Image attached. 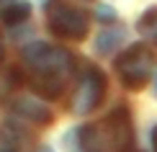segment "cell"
Returning a JSON list of instances; mask_svg holds the SVG:
<instances>
[{"label":"cell","instance_id":"cell-1","mask_svg":"<svg viewBox=\"0 0 157 152\" xmlns=\"http://www.w3.org/2000/svg\"><path fill=\"white\" fill-rule=\"evenodd\" d=\"M23 62L31 70V88L44 98H57L62 93L67 77L72 75V54L54 44H29L23 49Z\"/></svg>","mask_w":157,"mask_h":152},{"label":"cell","instance_id":"cell-2","mask_svg":"<svg viewBox=\"0 0 157 152\" xmlns=\"http://www.w3.org/2000/svg\"><path fill=\"white\" fill-rule=\"evenodd\" d=\"M85 152H126L132 144V116L126 108H113L101 121L77 131Z\"/></svg>","mask_w":157,"mask_h":152},{"label":"cell","instance_id":"cell-3","mask_svg":"<svg viewBox=\"0 0 157 152\" xmlns=\"http://www.w3.org/2000/svg\"><path fill=\"white\" fill-rule=\"evenodd\" d=\"M155 70V57L144 44H134L129 47L124 54L116 59V72H119L121 83L126 85L129 90H139L144 88V83L149 80Z\"/></svg>","mask_w":157,"mask_h":152},{"label":"cell","instance_id":"cell-4","mask_svg":"<svg viewBox=\"0 0 157 152\" xmlns=\"http://www.w3.org/2000/svg\"><path fill=\"white\" fill-rule=\"evenodd\" d=\"M49 31L54 36H62V39H82L88 34V13L75 8V5H67V3H57L54 8L49 10Z\"/></svg>","mask_w":157,"mask_h":152},{"label":"cell","instance_id":"cell-5","mask_svg":"<svg viewBox=\"0 0 157 152\" xmlns=\"http://www.w3.org/2000/svg\"><path fill=\"white\" fill-rule=\"evenodd\" d=\"M103 93H106V77H103V72L95 70V67H88L82 72L77 88H75L72 103H70L72 114L82 116V114L95 111L98 106H101V101H103Z\"/></svg>","mask_w":157,"mask_h":152},{"label":"cell","instance_id":"cell-6","mask_svg":"<svg viewBox=\"0 0 157 152\" xmlns=\"http://www.w3.org/2000/svg\"><path fill=\"white\" fill-rule=\"evenodd\" d=\"M13 114L21 116L23 121L31 124H49L52 121V111L36 98H16L13 101Z\"/></svg>","mask_w":157,"mask_h":152},{"label":"cell","instance_id":"cell-7","mask_svg":"<svg viewBox=\"0 0 157 152\" xmlns=\"http://www.w3.org/2000/svg\"><path fill=\"white\" fill-rule=\"evenodd\" d=\"M23 131L16 129L13 124H8L3 131V137H0V152H23L29 147V139H23Z\"/></svg>","mask_w":157,"mask_h":152},{"label":"cell","instance_id":"cell-8","mask_svg":"<svg viewBox=\"0 0 157 152\" xmlns=\"http://www.w3.org/2000/svg\"><path fill=\"white\" fill-rule=\"evenodd\" d=\"M136 29L152 47H157V5H152L149 10L142 13V18L136 21Z\"/></svg>","mask_w":157,"mask_h":152},{"label":"cell","instance_id":"cell-9","mask_svg":"<svg viewBox=\"0 0 157 152\" xmlns=\"http://www.w3.org/2000/svg\"><path fill=\"white\" fill-rule=\"evenodd\" d=\"M121 41H124V31L121 29H108V31H103V34L98 36L95 49L101 52V54H108V52H113Z\"/></svg>","mask_w":157,"mask_h":152},{"label":"cell","instance_id":"cell-10","mask_svg":"<svg viewBox=\"0 0 157 152\" xmlns=\"http://www.w3.org/2000/svg\"><path fill=\"white\" fill-rule=\"evenodd\" d=\"M29 13H31V5L29 3H13L10 8H5L3 10V21L5 23H21V21H26L29 18Z\"/></svg>","mask_w":157,"mask_h":152},{"label":"cell","instance_id":"cell-11","mask_svg":"<svg viewBox=\"0 0 157 152\" xmlns=\"http://www.w3.org/2000/svg\"><path fill=\"white\" fill-rule=\"evenodd\" d=\"M98 18H101V21H113L116 13H113V8H108V5H101V8H98Z\"/></svg>","mask_w":157,"mask_h":152},{"label":"cell","instance_id":"cell-12","mask_svg":"<svg viewBox=\"0 0 157 152\" xmlns=\"http://www.w3.org/2000/svg\"><path fill=\"white\" fill-rule=\"evenodd\" d=\"M152 144H155V152H157V129L152 131Z\"/></svg>","mask_w":157,"mask_h":152},{"label":"cell","instance_id":"cell-13","mask_svg":"<svg viewBox=\"0 0 157 152\" xmlns=\"http://www.w3.org/2000/svg\"><path fill=\"white\" fill-rule=\"evenodd\" d=\"M3 54H5V49H3V36H0V62H3Z\"/></svg>","mask_w":157,"mask_h":152},{"label":"cell","instance_id":"cell-14","mask_svg":"<svg viewBox=\"0 0 157 152\" xmlns=\"http://www.w3.org/2000/svg\"><path fill=\"white\" fill-rule=\"evenodd\" d=\"M39 152H54V150H52V147H41V150H39Z\"/></svg>","mask_w":157,"mask_h":152},{"label":"cell","instance_id":"cell-15","mask_svg":"<svg viewBox=\"0 0 157 152\" xmlns=\"http://www.w3.org/2000/svg\"><path fill=\"white\" fill-rule=\"evenodd\" d=\"M155 95H157V75H155Z\"/></svg>","mask_w":157,"mask_h":152}]
</instances>
